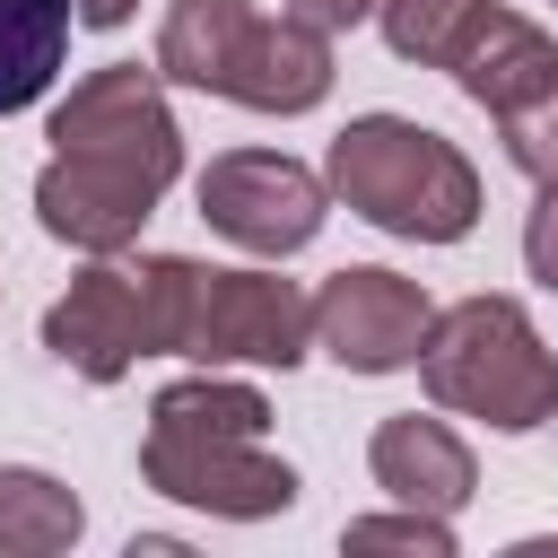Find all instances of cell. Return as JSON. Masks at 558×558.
Masks as SVG:
<instances>
[{
	"label": "cell",
	"instance_id": "obj_1",
	"mask_svg": "<svg viewBox=\"0 0 558 558\" xmlns=\"http://www.w3.org/2000/svg\"><path fill=\"white\" fill-rule=\"evenodd\" d=\"M44 140H52V166L35 174V218H44V235H61V244H78V253H122V244H140L148 209H157L166 183L183 174V122H174V105H166L157 61H148V70H140V61L87 70V78L52 105Z\"/></svg>",
	"mask_w": 558,
	"mask_h": 558
},
{
	"label": "cell",
	"instance_id": "obj_2",
	"mask_svg": "<svg viewBox=\"0 0 558 558\" xmlns=\"http://www.w3.org/2000/svg\"><path fill=\"white\" fill-rule=\"evenodd\" d=\"M270 436V401L218 366L174 375L148 401V436H140V480L174 506L227 514V523H262L296 506V471L262 445Z\"/></svg>",
	"mask_w": 558,
	"mask_h": 558
},
{
	"label": "cell",
	"instance_id": "obj_3",
	"mask_svg": "<svg viewBox=\"0 0 558 558\" xmlns=\"http://www.w3.org/2000/svg\"><path fill=\"white\" fill-rule=\"evenodd\" d=\"M157 78L244 113H314L331 96V35L288 9L262 17L253 0H174L157 26Z\"/></svg>",
	"mask_w": 558,
	"mask_h": 558
},
{
	"label": "cell",
	"instance_id": "obj_4",
	"mask_svg": "<svg viewBox=\"0 0 558 558\" xmlns=\"http://www.w3.org/2000/svg\"><path fill=\"white\" fill-rule=\"evenodd\" d=\"M148 323L157 357L192 366H296L314 349V296L279 270H218L192 253H148Z\"/></svg>",
	"mask_w": 558,
	"mask_h": 558
},
{
	"label": "cell",
	"instance_id": "obj_5",
	"mask_svg": "<svg viewBox=\"0 0 558 558\" xmlns=\"http://www.w3.org/2000/svg\"><path fill=\"white\" fill-rule=\"evenodd\" d=\"M323 183L340 209H357L401 244H462L480 227V166L410 113H357L331 140Z\"/></svg>",
	"mask_w": 558,
	"mask_h": 558
},
{
	"label": "cell",
	"instance_id": "obj_6",
	"mask_svg": "<svg viewBox=\"0 0 558 558\" xmlns=\"http://www.w3.org/2000/svg\"><path fill=\"white\" fill-rule=\"evenodd\" d=\"M418 384L436 410L480 418L497 436H532L558 418V349L532 331V314L514 296L436 305V323L418 340Z\"/></svg>",
	"mask_w": 558,
	"mask_h": 558
},
{
	"label": "cell",
	"instance_id": "obj_7",
	"mask_svg": "<svg viewBox=\"0 0 558 558\" xmlns=\"http://www.w3.org/2000/svg\"><path fill=\"white\" fill-rule=\"evenodd\" d=\"M323 209H331V183L314 166L279 157V148H227V157L201 166V218L262 262L305 253L323 235Z\"/></svg>",
	"mask_w": 558,
	"mask_h": 558
},
{
	"label": "cell",
	"instance_id": "obj_8",
	"mask_svg": "<svg viewBox=\"0 0 558 558\" xmlns=\"http://www.w3.org/2000/svg\"><path fill=\"white\" fill-rule=\"evenodd\" d=\"M44 349L87 375V384H122L140 357H157V323H148V270L96 253L52 305H44Z\"/></svg>",
	"mask_w": 558,
	"mask_h": 558
},
{
	"label": "cell",
	"instance_id": "obj_9",
	"mask_svg": "<svg viewBox=\"0 0 558 558\" xmlns=\"http://www.w3.org/2000/svg\"><path fill=\"white\" fill-rule=\"evenodd\" d=\"M436 305L418 279L384 270V262H349L314 288V349H331L349 375H401L418 366V340H427Z\"/></svg>",
	"mask_w": 558,
	"mask_h": 558
},
{
	"label": "cell",
	"instance_id": "obj_10",
	"mask_svg": "<svg viewBox=\"0 0 558 558\" xmlns=\"http://www.w3.org/2000/svg\"><path fill=\"white\" fill-rule=\"evenodd\" d=\"M366 471H375V488L392 506H427V514H462L471 488H480L471 445L445 418H418V410H401V418H384L366 436Z\"/></svg>",
	"mask_w": 558,
	"mask_h": 558
},
{
	"label": "cell",
	"instance_id": "obj_11",
	"mask_svg": "<svg viewBox=\"0 0 558 558\" xmlns=\"http://www.w3.org/2000/svg\"><path fill=\"white\" fill-rule=\"evenodd\" d=\"M445 70H453V87L497 122V113H514L523 96H541V87L558 78V44H549L532 17H514V9H497V0H488V9L471 17V35L453 44V61H445Z\"/></svg>",
	"mask_w": 558,
	"mask_h": 558
},
{
	"label": "cell",
	"instance_id": "obj_12",
	"mask_svg": "<svg viewBox=\"0 0 558 558\" xmlns=\"http://www.w3.org/2000/svg\"><path fill=\"white\" fill-rule=\"evenodd\" d=\"M78 0H0V113H26L70 61Z\"/></svg>",
	"mask_w": 558,
	"mask_h": 558
},
{
	"label": "cell",
	"instance_id": "obj_13",
	"mask_svg": "<svg viewBox=\"0 0 558 558\" xmlns=\"http://www.w3.org/2000/svg\"><path fill=\"white\" fill-rule=\"evenodd\" d=\"M87 532V506L70 497V480L35 471V462H0V549L9 558H61Z\"/></svg>",
	"mask_w": 558,
	"mask_h": 558
},
{
	"label": "cell",
	"instance_id": "obj_14",
	"mask_svg": "<svg viewBox=\"0 0 558 558\" xmlns=\"http://www.w3.org/2000/svg\"><path fill=\"white\" fill-rule=\"evenodd\" d=\"M480 9H488V0H375L392 61H418V70H445Z\"/></svg>",
	"mask_w": 558,
	"mask_h": 558
},
{
	"label": "cell",
	"instance_id": "obj_15",
	"mask_svg": "<svg viewBox=\"0 0 558 558\" xmlns=\"http://www.w3.org/2000/svg\"><path fill=\"white\" fill-rule=\"evenodd\" d=\"M349 549H418V558H453V514H427V506H392V514H357L340 523Z\"/></svg>",
	"mask_w": 558,
	"mask_h": 558
},
{
	"label": "cell",
	"instance_id": "obj_16",
	"mask_svg": "<svg viewBox=\"0 0 558 558\" xmlns=\"http://www.w3.org/2000/svg\"><path fill=\"white\" fill-rule=\"evenodd\" d=\"M497 131H506V157H514L532 183H558V78H549L541 96H523L514 113H497Z\"/></svg>",
	"mask_w": 558,
	"mask_h": 558
},
{
	"label": "cell",
	"instance_id": "obj_17",
	"mask_svg": "<svg viewBox=\"0 0 558 558\" xmlns=\"http://www.w3.org/2000/svg\"><path fill=\"white\" fill-rule=\"evenodd\" d=\"M523 270L558 296V183H541V201H532V218H523Z\"/></svg>",
	"mask_w": 558,
	"mask_h": 558
},
{
	"label": "cell",
	"instance_id": "obj_18",
	"mask_svg": "<svg viewBox=\"0 0 558 558\" xmlns=\"http://www.w3.org/2000/svg\"><path fill=\"white\" fill-rule=\"evenodd\" d=\"M288 17H305V26H323V35H340V26H357V17H375V0H279Z\"/></svg>",
	"mask_w": 558,
	"mask_h": 558
},
{
	"label": "cell",
	"instance_id": "obj_19",
	"mask_svg": "<svg viewBox=\"0 0 558 558\" xmlns=\"http://www.w3.org/2000/svg\"><path fill=\"white\" fill-rule=\"evenodd\" d=\"M131 9H140V0H78V26H96V35H105V26H131Z\"/></svg>",
	"mask_w": 558,
	"mask_h": 558
}]
</instances>
